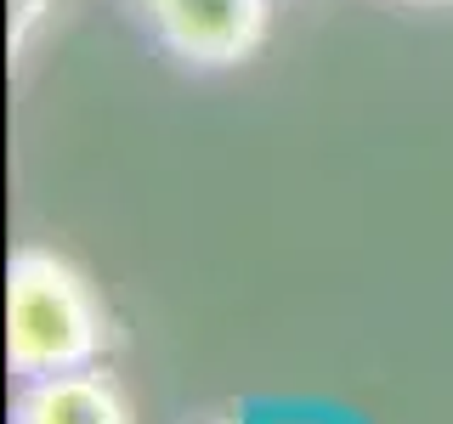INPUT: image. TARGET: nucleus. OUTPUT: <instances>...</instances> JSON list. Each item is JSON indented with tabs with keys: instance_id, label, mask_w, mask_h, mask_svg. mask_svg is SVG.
<instances>
[{
	"instance_id": "nucleus-1",
	"label": "nucleus",
	"mask_w": 453,
	"mask_h": 424,
	"mask_svg": "<svg viewBox=\"0 0 453 424\" xmlns=\"http://www.w3.org/2000/svg\"><path fill=\"white\" fill-rule=\"evenodd\" d=\"M108 351V311L68 254L23 244L6 261V367L46 379L91 367Z\"/></svg>"
},
{
	"instance_id": "nucleus-2",
	"label": "nucleus",
	"mask_w": 453,
	"mask_h": 424,
	"mask_svg": "<svg viewBox=\"0 0 453 424\" xmlns=\"http://www.w3.org/2000/svg\"><path fill=\"white\" fill-rule=\"evenodd\" d=\"M142 23L181 68H238L266 46L273 0H136Z\"/></svg>"
},
{
	"instance_id": "nucleus-3",
	"label": "nucleus",
	"mask_w": 453,
	"mask_h": 424,
	"mask_svg": "<svg viewBox=\"0 0 453 424\" xmlns=\"http://www.w3.org/2000/svg\"><path fill=\"white\" fill-rule=\"evenodd\" d=\"M12 424H136L125 390L113 385L103 367H68V374L23 379Z\"/></svg>"
},
{
	"instance_id": "nucleus-4",
	"label": "nucleus",
	"mask_w": 453,
	"mask_h": 424,
	"mask_svg": "<svg viewBox=\"0 0 453 424\" xmlns=\"http://www.w3.org/2000/svg\"><path fill=\"white\" fill-rule=\"evenodd\" d=\"M391 6H419V11H431V6H453V0H391Z\"/></svg>"
},
{
	"instance_id": "nucleus-5",
	"label": "nucleus",
	"mask_w": 453,
	"mask_h": 424,
	"mask_svg": "<svg viewBox=\"0 0 453 424\" xmlns=\"http://www.w3.org/2000/svg\"><path fill=\"white\" fill-rule=\"evenodd\" d=\"M210 424H238V419H210Z\"/></svg>"
}]
</instances>
